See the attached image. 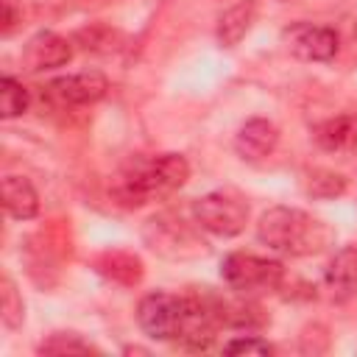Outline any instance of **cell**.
I'll return each instance as SVG.
<instances>
[{"mask_svg": "<svg viewBox=\"0 0 357 357\" xmlns=\"http://www.w3.org/2000/svg\"><path fill=\"white\" fill-rule=\"evenodd\" d=\"M137 324L153 340L181 343L187 349H206L218 337L220 315L212 293L176 296V293H148L137 304Z\"/></svg>", "mask_w": 357, "mask_h": 357, "instance_id": "cell-1", "label": "cell"}, {"mask_svg": "<svg viewBox=\"0 0 357 357\" xmlns=\"http://www.w3.org/2000/svg\"><path fill=\"white\" fill-rule=\"evenodd\" d=\"M187 178H190V165L181 153L131 156L112 176L109 192L117 204L137 209L173 195L187 184Z\"/></svg>", "mask_w": 357, "mask_h": 357, "instance_id": "cell-2", "label": "cell"}, {"mask_svg": "<svg viewBox=\"0 0 357 357\" xmlns=\"http://www.w3.org/2000/svg\"><path fill=\"white\" fill-rule=\"evenodd\" d=\"M257 240L284 257H312L335 243V231L321 218L296 206H271L259 215Z\"/></svg>", "mask_w": 357, "mask_h": 357, "instance_id": "cell-3", "label": "cell"}, {"mask_svg": "<svg viewBox=\"0 0 357 357\" xmlns=\"http://www.w3.org/2000/svg\"><path fill=\"white\" fill-rule=\"evenodd\" d=\"M220 279L226 282L229 290L240 296H257V293L276 290L284 282V268L279 259L234 251L220 262Z\"/></svg>", "mask_w": 357, "mask_h": 357, "instance_id": "cell-4", "label": "cell"}, {"mask_svg": "<svg viewBox=\"0 0 357 357\" xmlns=\"http://www.w3.org/2000/svg\"><path fill=\"white\" fill-rule=\"evenodd\" d=\"M192 220L215 237H234L245 229L248 201L237 190H212L192 201Z\"/></svg>", "mask_w": 357, "mask_h": 357, "instance_id": "cell-5", "label": "cell"}, {"mask_svg": "<svg viewBox=\"0 0 357 357\" xmlns=\"http://www.w3.org/2000/svg\"><path fill=\"white\" fill-rule=\"evenodd\" d=\"M142 237L151 251H156L167 259H190V257L206 254V243L195 234V229L170 212L151 218L142 229Z\"/></svg>", "mask_w": 357, "mask_h": 357, "instance_id": "cell-6", "label": "cell"}, {"mask_svg": "<svg viewBox=\"0 0 357 357\" xmlns=\"http://www.w3.org/2000/svg\"><path fill=\"white\" fill-rule=\"evenodd\" d=\"M282 42L290 56L298 61H332L340 50V36L329 25H315V22H293L282 31Z\"/></svg>", "mask_w": 357, "mask_h": 357, "instance_id": "cell-7", "label": "cell"}, {"mask_svg": "<svg viewBox=\"0 0 357 357\" xmlns=\"http://www.w3.org/2000/svg\"><path fill=\"white\" fill-rule=\"evenodd\" d=\"M106 92H109V81L98 70L59 75V78L47 81L45 89H42V95L53 106H86V103L100 100Z\"/></svg>", "mask_w": 357, "mask_h": 357, "instance_id": "cell-8", "label": "cell"}, {"mask_svg": "<svg viewBox=\"0 0 357 357\" xmlns=\"http://www.w3.org/2000/svg\"><path fill=\"white\" fill-rule=\"evenodd\" d=\"M73 59V45L70 39L53 33V31H39L33 33L22 53H20V61L28 73H45V70H56V67H64L67 61Z\"/></svg>", "mask_w": 357, "mask_h": 357, "instance_id": "cell-9", "label": "cell"}, {"mask_svg": "<svg viewBox=\"0 0 357 357\" xmlns=\"http://www.w3.org/2000/svg\"><path fill=\"white\" fill-rule=\"evenodd\" d=\"M279 145V128L265 117L245 120L234 134V151L245 162H262L268 159Z\"/></svg>", "mask_w": 357, "mask_h": 357, "instance_id": "cell-10", "label": "cell"}, {"mask_svg": "<svg viewBox=\"0 0 357 357\" xmlns=\"http://www.w3.org/2000/svg\"><path fill=\"white\" fill-rule=\"evenodd\" d=\"M324 287L335 304H346L357 296V248L354 245L340 248L329 259L324 271Z\"/></svg>", "mask_w": 357, "mask_h": 357, "instance_id": "cell-11", "label": "cell"}, {"mask_svg": "<svg viewBox=\"0 0 357 357\" xmlns=\"http://www.w3.org/2000/svg\"><path fill=\"white\" fill-rule=\"evenodd\" d=\"M315 142L329 153H357V114H337L315 128Z\"/></svg>", "mask_w": 357, "mask_h": 357, "instance_id": "cell-12", "label": "cell"}, {"mask_svg": "<svg viewBox=\"0 0 357 357\" xmlns=\"http://www.w3.org/2000/svg\"><path fill=\"white\" fill-rule=\"evenodd\" d=\"M3 206L14 220H31L39 215V192L25 176L3 178Z\"/></svg>", "mask_w": 357, "mask_h": 357, "instance_id": "cell-13", "label": "cell"}, {"mask_svg": "<svg viewBox=\"0 0 357 357\" xmlns=\"http://www.w3.org/2000/svg\"><path fill=\"white\" fill-rule=\"evenodd\" d=\"M257 14V0H240L237 6H231L220 20H218V42L223 47H234L251 28Z\"/></svg>", "mask_w": 357, "mask_h": 357, "instance_id": "cell-14", "label": "cell"}, {"mask_svg": "<svg viewBox=\"0 0 357 357\" xmlns=\"http://www.w3.org/2000/svg\"><path fill=\"white\" fill-rule=\"evenodd\" d=\"M28 100H31L28 89H25L17 78L3 75V81H0V114H3L6 120L20 117V114L28 109Z\"/></svg>", "mask_w": 357, "mask_h": 357, "instance_id": "cell-15", "label": "cell"}, {"mask_svg": "<svg viewBox=\"0 0 357 357\" xmlns=\"http://www.w3.org/2000/svg\"><path fill=\"white\" fill-rule=\"evenodd\" d=\"M92 351L98 349L75 332H53L47 340L39 343V354H92Z\"/></svg>", "mask_w": 357, "mask_h": 357, "instance_id": "cell-16", "label": "cell"}, {"mask_svg": "<svg viewBox=\"0 0 357 357\" xmlns=\"http://www.w3.org/2000/svg\"><path fill=\"white\" fill-rule=\"evenodd\" d=\"M307 192L312 198H335L346 192V178L332 170H312L307 176Z\"/></svg>", "mask_w": 357, "mask_h": 357, "instance_id": "cell-17", "label": "cell"}, {"mask_svg": "<svg viewBox=\"0 0 357 357\" xmlns=\"http://www.w3.org/2000/svg\"><path fill=\"white\" fill-rule=\"evenodd\" d=\"M0 312L8 329H17L22 324V298L17 296V287L8 276H3V284H0Z\"/></svg>", "mask_w": 357, "mask_h": 357, "instance_id": "cell-18", "label": "cell"}, {"mask_svg": "<svg viewBox=\"0 0 357 357\" xmlns=\"http://www.w3.org/2000/svg\"><path fill=\"white\" fill-rule=\"evenodd\" d=\"M226 354H273V346L257 335H240L223 343Z\"/></svg>", "mask_w": 357, "mask_h": 357, "instance_id": "cell-19", "label": "cell"}, {"mask_svg": "<svg viewBox=\"0 0 357 357\" xmlns=\"http://www.w3.org/2000/svg\"><path fill=\"white\" fill-rule=\"evenodd\" d=\"M20 20H22V14L17 11L14 0H3V33H6V36L14 31V25H17Z\"/></svg>", "mask_w": 357, "mask_h": 357, "instance_id": "cell-20", "label": "cell"}]
</instances>
